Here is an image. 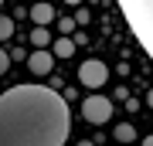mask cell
<instances>
[{
	"instance_id": "obj_1",
	"label": "cell",
	"mask_w": 153,
	"mask_h": 146,
	"mask_svg": "<svg viewBox=\"0 0 153 146\" xmlns=\"http://www.w3.org/2000/svg\"><path fill=\"white\" fill-rule=\"evenodd\" d=\"M68 105L44 85H14L0 99V146H65Z\"/></svg>"
},
{
	"instance_id": "obj_2",
	"label": "cell",
	"mask_w": 153,
	"mask_h": 146,
	"mask_svg": "<svg viewBox=\"0 0 153 146\" xmlns=\"http://www.w3.org/2000/svg\"><path fill=\"white\" fill-rule=\"evenodd\" d=\"M116 4H119L129 31L136 34L140 48L153 58V0H116Z\"/></svg>"
},
{
	"instance_id": "obj_3",
	"label": "cell",
	"mask_w": 153,
	"mask_h": 146,
	"mask_svg": "<svg viewBox=\"0 0 153 146\" xmlns=\"http://www.w3.org/2000/svg\"><path fill=\"white\" fill-rule=\"evenodd\" d=\"M82 116L88 122H95V126H102V122H109L112 119V102L105 95H88L85 102H82Z\"/></svg>"
},
{
	"instance_id": "obj_4",
	"label": "cell",
	"mask_w": 153,
	"mask_h": 146,
	"mask_svg": "<svg viewBox=\"0 0 153 146\" xmlns=\"http://www.w3.org/2000/svg\"><path fill=\"white\" fill-rule=\"evenodd\" d=\"M105 78H109V68H105L99 58L82 61V68H78V82H82L85 88H102V85H105Z\"/></svg>"
},
{
	"instance_id": "obj_5",
	"label": "cell",
	"mask_w": 153,
	"mask_h": 146,
	"mask_svg": "<svg viewBox=\"0 0 153 146\" xmlns=\"http://www.w3.org/2000/svg\"><path fill=\"white\" fill-rule=\"evenodd\" d=\"M51 65H55V51H48V48H41V51H34L31 58H27V68L34 71V75H48Z\"/></svg>"
},
{
	"instance_id": "obj_6",
	"label": "cell",
	"mask_w": 153,
	"mask_h": 146,
	"mask_svg": "<svg viewBox=\"0 0 153 146\" xmlns=\"http://www.w3.org/2000/svg\"><path fill=\"white\" fill-rule=\"evenodd\" d=\"M31 21H34V27H48L55 21V7L51 4H34L31 7Z\"/></svg>"
},
{
	"instance_id": "obj_7",
	"label": "cell",
	"mask_w": 153,
	"mask_h": 146,
	"mask_svg": "<svg viewBox=\"0 0 153 146\" xmlns=\"http://www.w3.org/2000/svg\"><path fill=\"white\" fill-rule=\"evenodd\" d=\"M31 41H34V48H48V41H51V34H48V27H34L31 31Z\"/></svg>"
},
{
	"instance_id": "obj_8",
	"label": "cell",
	"mask_w": 153,
	"mask_h": 146,
	"mask_svg": "<svg viewBox=\"0 0 153 146\" xmlns=\"http://www.w3.org/2000/svg\"><path fill=\"white\" fill-rule=\"evenodd\" d=\"M71 54H75V44H71L68 38L55 41V58H71Z\"/></svg>"
},
{
	"instance_id": "obj_9",
	"label": "cell",
	"mask_w": 153,
	"mask_h": 146,
	"mask_svg": "<svg viewBox=\"0 0 153 146\" xmlns=\"http://www.w3.org/2000/svg\"><path fill=\"white\" fill-rule=\"evenodd\" d=\"M116 139H119V143H133V139H136V129H133L129 122L116 126Z\"/></svg>"
},
{
	"instance_id": "obj_10",
	"label": "cell",
	"mask_w": 153,
	"mask_h": 146,
	"mask_svg": "<svg viewBox=\"0 0 153 146\" xmlns=\"http://www.w3.org/2000/svg\"><path fill=\"white\" fill-rule=\"evenodd\" d=\"M10 34H14V21L4 17V21H0V38H10Z\"/></svg>"
},
{
	"instance_id": "obj_11",
	"label": "cell",
	"mask_w": 153,
	"mask_h": 146,
	"mask_svg": "<svg viewBox=\"0 0 153 146\" xmlns=\"http://www.w3.org/2000/svg\"><path fill=\"white\" fill-rule=\"evenodd\" d=\"M75 21H78V24H88V10H85V7H78V10H75Z\"/></svg>"
},
{
	"instance_id": "obj_12",
	"label": "cell",
	"mask_w": 153,
	"mask_h": 146,
	"mask_svg": "<svg viewBox=\"0 0 153 146\" xmlns=\"http://www.w3.org/2000/svg\"><path fill=\"white\" fill-rule=\"evenodd\" d=\"M143 146H153V136H146V139H143Z\"/></svg>"
},
{
	"instance_id": "obj_13",
	"label": "cell",
	"mask_w": 153,
	"mask_h": 146,
	"mask_svg": "<svg viewBox=\"0 0 153 146\" xmlns=\"http://www.w3.org/2000/svg\"><path fill=\"white\" fill-rule=\"evenodd\" d=\"M65 4H71V7H78V4H82V0H65Z\"/></svg>"
},
{
	"instance_id": "obj_14",
	"label": "cell",
	"mask_w": 153,
	"mask_h": 146,
	"mask_svg": "<svg viewBox=\"0 0 153 146\" xmlns=\"http://www.w3.org/2000/svg\"><path fill=\"white\" fill-rule=\"evenodd\" d=\"M146 102H150V105H153V92H150V95H146Z\"/></svg>"
},
{
	"instance_id": "obj_15",
	"label": "cell",
	"mask_w": 153,
	"mask_h": 146,
	"mask_svg": "<svg viewBox=\"0 0 153 146\" xmlns=\"http://www.w3.org/2000/svg\"><path fill=\"white\" fill-rule=\"evenodd\" d=\"M78 146H92V143H78Z\"/></svg>"
}]
</instances>
